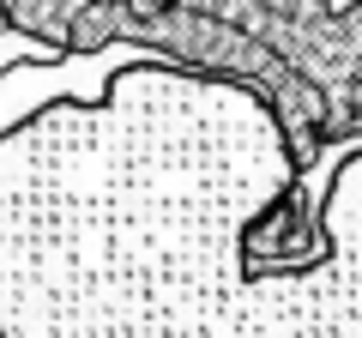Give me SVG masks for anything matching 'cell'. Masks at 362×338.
<instances>
[{
  "label": "cell",
  "mask_w": 362,
  "mask_h": 338,
  "mask_svg": "<svg viewBox=\"0 0 362 338\" xmlns=\"http://www.w3.org/2000/svg\"><path fill=\"white\" fill-rule=\"evenodd\" d=\"M0 338H362V151L314 206L247 78L54 97L0 127Z\"/></svg>",
  "instance_id": "obj_1"
}]
</instances>
